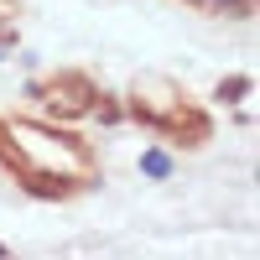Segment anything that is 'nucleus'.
Returning a JSON list of instances; mask_svg holds the SVG:
<instances>
[{"label": "nucleus", "mask_w": 260, "mask_h": 260, "mask_svg": "<svg viewBox=\"0 0 260 260\" xmlns=\"http://www.w3.org/2000/svg\"><path fill=\"white\" fill-rule=\"evenodd\" d=\"M47 94H52V99H47L52 115H83V110H89V99H94V89H89L83 78H62V83H52Z\"/></svg>", "instance_id": "1"}, {"label": "nucleus", "mask_w": 260, "mask_h": 260, "mask_svg": "<svg viewBox=\"0 0 260 260\" xmlns=\"http://www.w3.org/2000/svg\"><path fill=\"white\" fill-rule=\"evenodd\" d=\"M141 172H146V177H167V172H172V161L161 156V151H146V156H141Z\"/></svg>", "instance_id": "2"}, {"label": "nucleus", "mask_w": 260, "mask_h": 260, "mask_svg": "<svg viewBox=\"0 0 260 260\" xmlns=\"http://www.w3.org/2000/svg\"><path fill=\"white\" fill-rule=\"evenodd\" d=\"M192 6H213V11H229V16H250V0H192Z\"/></svg>", "instance_id": "3"}, {"label": "nucleus", "mask_w": 260, "mask_h": 260, "mask_svg": "<svg viewBox=\"0 0 260 260\" xmlns=\"http://www.w3.org/2000/svg\"><path fill=\"white\" fill-rule=\"evenodd\" d=\"M240 94H250V78H229V83H219V99H240Z\"/></svg>", "instance_id": "4"}, {"label": "nucleus", "mask_w": 260, "mask_h": 260, "mask_svg": "<svg viewBox=\"0 0 260 260\" xmlns=\"http://www.w3.org/2000/svg\"><path fill=\"white\" fill-rule=\"evenodd\" d=\"M0 52H6V37H0Z\"/></svg>", "instance_id": "5"}]
</instances>
